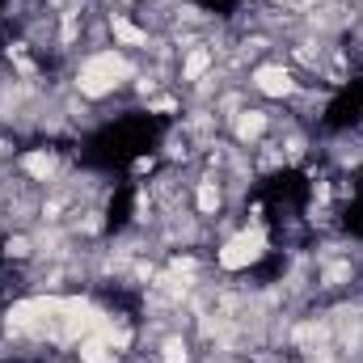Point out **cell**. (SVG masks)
I'll return each instance as SVG.
<instances>
[{"instance_id":"cell-1","label":"cell","mask_w":363,"mask_h":363,"mask_svg":"<svg viewBox=\"0 0 363 363\" xmlns=\"http://www.w3.org/2000/svg\"><path fill=\"white\" fill-rule=\"evenodd\" d=\"M123 77H131L127 60H123L118 51H97V55H89V60L81 64L77 89L85 93V97H106V93H114V85H118Z\"/></svg>"},{"instance_id":"cell-2","label":"cell","mask_w":363,"mask_h":363,"mask_svg":"<svg viewBox=\"0 0 363 363\" xmlns=\"http://www.w3.org/2000/svg\"><path fill=\"white\" fill-rule=\"evenodd\" d=\"M262 254H267V233H262V228H245V233H237V237H228V241L220 245L216 262H220L224 271H245V267H254Z\"/></svg>"},{"instance_id":"cell-3","label":"cell","mask_w":363,"mask_h":363,"mask_svg":"<svg viewBox=\"0 0 363 363\" xmlns=\"http://www.w3.org/2000/svg\"><path fill=\"white\" fill-rule=\"evenodd\" d=\"M254 89L267 93V97H287V93L296 89V81H291V72H287V68L267 64V68H258V72H254Z\"/></svg>"},{"instance_id":"cell-4","label":"cell","mask_w":363,"mask_h":363,"mask_svg":"<svg viewBox=\"0 0 363 363\" xmlns=\"http://www.w3.org/2000/svg\"><path fill=\"white\" fill-rule=\"evenodd\" d=\"M114 355H118V351L106 342V334L93 330V334L81 338V363H114Z\"/></svg>"},{"instance_id":"cell-5","label":"cell","mask_w":363,"mask_h":363,"mask_svg":"<svg viewBox=\"0 0 363 363\" xmlns=\"http://www.w3.org/2000/svg\"><path fill=\"white\" fill-rule=\"evenodd\" d=\"M262 131H267V114H262V110H241V114H237V135H241L245 144H254Z\"/></svg>"},{"instance_id":"cell-6","label":"cell","mask_w":363,"mask_h":363,"mask_svg":"<svg viewBox=\"0 0 363 363\" xmlns=\"http://www.w3.org/2000/svg\"><path fill=\"white\" fill-rule=\"evenodd\" d=\"M21 169L34 182H51L55 178V157H51V152H30V157L21 161Z\"/></svg>"},{"instance_id":"cell-7","label":"cell","mask_w":363,"mask_h":363,"mask_svg":"<svg viewBox=\"0 0 363 363\" xmlns=\"http://www.w3.org/2000/svg\"><path fill=\"white\" fill-rule=\"evenodd\" d=\"M110 30H114V38H118V43H127V47H144V43H148V34H144L140 26L123 21V17H114V21H110Z\"/></svg>"},{"instance_id":"cell-8","label":"cell","mask_w":363,"mask_h":363,"mask_svg":"<svg viewBox=\"0 0 363 363\" xmlns=\"http://www.w3.org/2000/svg\"><path fill=\"white\" fill-rule=\"evenodd\" d=\"M199 211L203 216H216L220 211V186L216 182H199Z\"/></svg>"},{"instance_id":"cell-9","label":"cell","mask_w":363,"mask_h":363,"mask_svg":"<svg viewBox=\"0 0 363 363\" xmlns=\"http://www.w3.org/2000/svg\"><path fill=\"white\" fill-rule=\"evenodd\" d=\"M207 64H211V51H203V47H199V51H190V60H186L182 77H186V81H199V77L207 72Z\"/></svg>"},{"instance_id":"cell-10","label":"cell","mask_w":363,"mask_h":363,"mask_svg":"<svg viewBox=\"0 0 363 363\" xmlns=\"http://www.w3.org/2000/svg\"><path fill=\"white\" fill-rule=\"evenodd\" d=\"M161 359H165V363H186V359H190V351H186V342H182V338H169V342L161 347Z\"/></svg>"},{"instance_id":"cell-11","label":"cell","mask_w":363,"mask_h":363,"mask_svg":"<svg viewBox=\"0 0 363 363\" xmlns=\"http://www.w3.org/2000/svg\"><path fill=\"white\" fill-rule=\"evenodd\" d=\"M9 254H13V258H26V254H30V241H26V237L9 241Z\"/></svg>"}]
</instances>
